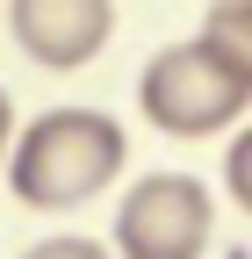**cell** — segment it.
I'll return each mask as SVG.
<instances>
[{"mask_svg":"<svg viewBox=\"0 0 252 259\" xmlns=\"http://www.w3.org/2000/svg\"><path fill=\"white\" fill-rule=\"evenodd\" d=\"M130 166V137L101 108H44L36 122L8 144V187L22 209H79Z\"/></svg>","mask_w":252,"mask_h":259,"instance_id":"1","label":"cell"},{"mask_svg":"<svg viewBox=\"0 0 252 259\" xmlns=\"http://www.w3.org/2000/svg\"><path fill=\"white\" fill-rule=\"evenodd\" d=\"M137 108H144L151 130H166V137H187V144H195V137H216L224 122H238V115L252 108V87L195 36V44H166L159 58L144 65Z\"/></svg>","mask_w":252,"mask_h":259,"instance_id":"2","label":"cell"},{"mask_svg":"<svg viewBox=\"0 0 252 259\" xmlns=\"http://www.w3.org/2000/svg\"><path fill=\"white\" fill-rule=\"evenodd\" d=\"M122 259H202L209 252V187L195 173H151L115 209Z\"/></svg>","mask_w":252,"mask_h":259,"instance_id":"3","label":"cell"},{"mask_svg":"<svg viewBox=\"0 0 252 259\" xmlns=\"http://www.w3.org/2000/svg\"><path fill=\"white\" fill-rule=\"evenodd\" d=\"M15 51L44 72H79L115 36V0H8Z\"/></svg>","mask_w":252,"mask_h":259,"instance_id":"4","label":"cell"},{"mask_svg":"<svg viewBox=\"0 0 252 259\" xmlns=\"http://www.w3.org/2000/svg\"><path fill=\"white\" fill-rule=\"evenodd\" d=\"M202 44L252 87V0H216L209 22H202Z\"/></svg>","mask_w":252,"mask_h":259,"instance_id":"5","label":"cell"},{"mask_svg":"<svg viewBox=\"0 0 252 259\" xmlns=\"http://www.w3.org/2000/svg\"><path fill=\"white\" fill-rule=\"evenodd\" d=\"M224 187H231V202L252 216V122L231 137V158H224Z\"/></svg>","mask_w":252,"mask_h":259,"instance_id":"6","label":"cell"},{"mask_svg":"<svg viewBox=\"0 0 252 259\" xmlns=\"http://www.w3.org/2000/svg\"><path fill=\"white\" fill-rule=\"evenodd\" d=\"M8 144H15V101H8V87H0V166H8Z\"/></svg>","mask_w":252,"mask_h":259,"instance_id":"7","label":"cell"}]
</instances>
